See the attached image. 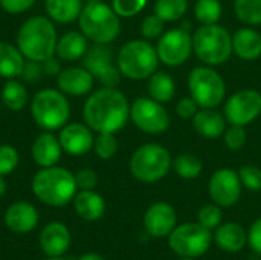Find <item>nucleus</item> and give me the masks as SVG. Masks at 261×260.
Here are the masks:
<instances>
[{
    "mask_svg": "<svg viewBox=\"0 0 261 260\" xmlns=\"http://www.w3.org/2000/svg\"><path fill=\"white\" fill-rule=\"evenodd\" d=\"M83 118L96 133H116L130 120V103L119 89L104 86L86 100Z\"/></svg>",
    "mask_w": 261,
    "mask_h": 260,
    "instance_id": "nucleus-1",
    "label": "nucleus"
},
{
    "mask_svg": "<svg viewBox=\"0 0 261 260\" xmlns=\"http://www.w3.org/2000/svg\"><path fill=\"white\" fill-rule=\"evenodd\" d=\"M15 41V46L26 60L43 63L55 55L58 35L55 25L49 17L34 15L20 26Z\"/></svg>",
    "mask_w": 261,
    "mask_h": 260,
    "instance_id": "nucleus-2",
    "label": "nucleus"
},
{
    "mask_svg": "<svg viewBox=\"0 0 261 260\" xmlns=\"http://www.w3.org/2000/svg\"><path fill=\"white\" fill-rule=\"evenodd\" d=\"M76 190L75 175L58 166L43 167L32 179V193L50 207H64L75 198Z\"/></svg>",
    "mask_w": 261,
    "mask_h": 260,
    "instance_id": "nucleus-3",
    "label": "nucleus"
},
{
    "mask_svg": "<svg viewBox=\"0 0 261 260\" xmlns=\"http://www.w3.org/2000/svg\"><path fill=\"white\" fill-rule=\"evenodd\" d=\"M119 18L121 17L115 12V9L102 0L89 2L83 6L78 17V25L87 40L98 44H110L121 32Z\"/></svg>",
    "mask_w": 261,
    "mask_h": 260,
    "instance_id": "nucleus-4",
    "label": "nucleus"
},
{
    "mask_svg": "<svg viewBox=\"0 0 261 260\" xmlns=\"http://www.w3.org/2000/svg\"><path fill=\"white\" fill-rule=\"evenodd\" d=\"M158 64L159 57L156 46L145 38L127 41L116 57V66L121 75L133 81L148 80V77L158 70Z\"/></svg>",
    "mask_w": 261,
    "mask_h": 260,
    "instance_id": "nucleus-5",
    "label": "nucleus"
},
{
    "mask_svg": "<svg viewBox=\"0 0 261 260\" xmlns=\"http://www.w3.org/2000/svg\"><path fill=\"white\" fill-rule=\"evenodd\" d=\"M31 115L43 130H60L69 123L70 103L60 89H41L31 98Z\"/></svg>",
    "mask_w": 261,
    "mask_h": 260,
    "instance_id": "nucleus-6",
    "label": "nucleus"
},
{
    "mask_svg": "<svg viewBox=\"0 0 261 260\" xmlns=\"http://www.w3.org/2000/svg\"><path fill=\"white\" fill-rule=\"evenodd\" d=\"M193 52L206 66H220L232 54V35L217 23L202 25L193 34Z\"/></svg>",
    "mask_w": 261,
    "mask_h": 260,
    "instance_id": "nucleus-7",
    "label": "nucleus"
},
{
    "mask_svg": "<svg viewBox=\"0 0 261 260\" xmlns=\"http://www.w3.org/2000/svg\"><path fill=\"white\" fill-rule=\"evenodd\" d=\"M171 164V155L164 146L148 143L138 147L132 155L130 172L138 181L153 184L168 175Z\"/></svg>",
    "mask_w": 261,
    "mask_h": 260,
    "instance_id": "nucleus-8",
    "label": "nucleus"
},
{
    "mask_svg": "<svg viewBox=\"0 0 261 260\" xmlns=\"http://www.w3.org/2000/svg\"><path fill=\"white\" fill-rule=\"evenodd\" d=\"M188 89L191 98L202 109H216L226 95V84L222 75L213 66H197L188 77Z\"/></svg>",
    "mask_w": 261,
    "mask_h": 260,
    "instance_id": "nucleus-9",
    "label": "nucleus"
},
{
    "mask_svg": "<svg viewBox=\"0 0 261 260\" xmlns=\"http://www.w3.org/2000/svg\"><path fill=\"white\" fill-rule=\"evenodd\" d=\"M213 244L211 230L199 222H188L176 227L170 233L168 245L180 257L196 259L203 256Z\"/></svg>",
    "mask_w": 261,
    "mask_h": 260,
    "instance_id": "nucleus-10",
    "label": "nucleus"
},
{
    "mask_svg": "<svg viewBox=\"0 0 261 260\" xmlns=\"http://www.w3.org/2000/svg\"><path fill=\"white\" fill-rule=\"evenodd\" d=\"M132 123L144 133L161 135L170 127V115L162 103L151 97H139L130 106Z\"/></svg>",
    "mask_w": 261,
    "mask_h": 260,
    "instance_id": "nucleus-11",
    "label": "nucleus"
},
{
    "mask_svg": "<svg viewBox=\"0 0 261 260\" xmlns=\"http://www.w3.org/2000/svg\"><path fill=\"white\" fill-rule=\"evenodd\" d=\"M159 61L168 67L182 66L193 52V35L185 28H174L164 32L156 44Z\"/></svg>",
    "mask_w": 261,
    "mask_h": 260,
    "instance_id": "nucleus-12",
    "label": "nucleus"
},
{
    "mask_svg": "<svg viewBox=\"0 0 261 260\" xmlns=\"http://www.w3.org/2000/svg\"><path fill=\"white\" fill-rule=\"evenodd\" d=\"M261 115V92L242 89L232 93L225 103V118L232 126L246 127Z\"/></svg>",
    "mask_w": 261,
    "mask_h": 260,
    "instance_id": "nucleus-13",
    "label": "nucleus"
},
{
    "mask_svg": "<svg viewBox=\"0 0 261 260\" xmlns=\"http://www.w3.org/2000/svg\"><path fill=\"white\" fill-rule=\"evenodd\" d=\"M84 58V67L106 87H116L121 80V72L113 63V49L109 44L95 43L87 49Z\"/></svg>",
    "mask_w": 261,
    "mask_h": 260,
    "instance_id": "nucleus-14",
    "label": "nucleus"
},
{
    "mask_svg": "<svg viewBox=\"0 0 261 260\" xmlns=\"http://www.w3.org/2000/svg\"><path fill=\"white\" fill-rule=\"evenodd\" d=\"M242 181L236 170L219 169L213 173L208 182V193L214 204L220 207H232L242 195Z\"/></svg>",
    "mask_w": 261,
    "mask_h": 260,
    "instance_id": "nucleus-15",
    "label": "nucleus"
},
{
    "mask_svg": "<svg viewBox=\"0 0 261 260\" xmlns=\"http://www.w3.org/2000/svg\"><path fill=\"white\" fill-rule=\"evenodd\" d=\"M58 139L63 152L72 156H83L93 149L95 135L86 123H67L60 129Z\"/></svg>",
    "mask_w": 261,
    "mask_h": 260,
    "instance_id": "nucleus-16",
    "label": "nucleus"
},
{
    "mask_svg": "<svg viewBox=\"0 0 261 260\" xmlns=\"http://www.w3.org/2000/svg\"><path fill=\"white\" fill-rule=\"evenodd\" d=\"M95 77L84 66H70L61 69L57 75V87L70 97H83L93 90Z\"/></svg>",
    "mask_w": 261,
    "mask_h": 260,
    "instance_id": "nucleus-17",
    "label": "nucleus"
},
{
    "mask_svg": "<svg viewBox=\"0 0 261 260\" xmlns=\"http://www.w3.org/2000/svg\"><path fill=\"white\" fill-rule=\"evenodd\" d=\"M176 210L167 202H156L148 207L144 216V227L153 238H165L176 228Z\"/></svg>",
    "mask_w": 261,
    "mask_h": 260,
    "instance_id": "nucleus-18",
    "label": "nucleus"
},
{
    "mask_svg": "<svg viewBox=\"0 0 261 260\" xmlns=\"http://www.w3.org/2000/svg\"><path fill=\"white\" fill-rule=\"evenodd\" d=\"M70 242V231L61 222H50L40 233V247L47 257L63 256L64 253H67Z\"/></svg>",
    "mask_w": 261,
    "mask_h": 260,
    "instance_id": "nucleus-19",
    "label": "nucleus"
},
{
    "mask_svg": "<svg viewBox=\"0 0 261 260\" xmlns=\"http://www.w3.org/2000/svg\"><path fill=\"white\" fill-rule=\"evenodd\" d=\"M38 224V210L29 202H14L5 211V225L14 233H29Z\"/></svg>",
    "mask_w": 261,
    "mask_h": 260,
    "instance_id": "nucleus-20",
    "label": "nucleus"
},
{
    "mask_svg": "<svg viewBox=\"0 0 261 260\" xmlns=\"http://www.w3.org/2000/svg\"><path fill=\"white\" fill-rule=\"evenodd\" d=\"M63 155V149L58 136L52 132H46L38 135L31 147V156L38 167H52L57 166Z\"/></svg>",
    "mask_w": 261,
    "mask_h": 260,
    "instance_id": "nucleus-21",
    "label": "nucleus"
},
{
    "mask_svg": "<svg viewBox=\"0 0 261 260\" xmlns=\"http://www.w3.org/2000/svg\"><path fill=\"white\" fill-rule=\"evenodd\" d=\"M226 123L228 121L225 115L214 109H202L193 116L194 130L206 139H217L223 136L226 130Z\"/></svg>",
    "mask_w": 261,
    "mask_h": 260,
    "instance_id": "nucleus-22",
    "label": "nucleus"
},
{
    "mask_svg": "<svg viewBox=\"0 0 261 260\" xmlns=\"http://www.w3.org/2000/svg\"><path fill=\"white\" fill-rule=\"evenodd\" d=\"M232 52L246 61L261 57V34L254 28H240L232 34Z\"/></svg>",
    "mask_w": 261,
    "mask_h": 260,
    "instance_id": "nucleus-23",
    "label": "nucleus"
},
{
    "mask_svg": "<svg viewBox=\"0 0 261 260\" xmlns=\"http://www.w3.org/2000/svg\"><path fill=\"white\" fill-rule=\"evenodd\" d=\"M89 49V40L81 31H69L57 41L55 55L66 63L76 61L86 55Z\"/></svg>",
    "mask_w": 261,
    "mask_h": 260,
    "instance_id": "nucleus-24",
    "label": "nucleus"
},
{
    "mask_svg": "<svg viewBox=\"0 0 261 260\" xmlns=\"http://www.w3.org/2000/svg\"><path fill=\"white\" fill-rule=\"evenodd\" d=\"M73 208L81 219L93 222L104 216L106 201L93 190H80L73 198Z\"/></svg>",
    "mask_w": 261,
    "mask_h": 260,
    "instance_id": "nucleus-25",
    "label": "nucleus"
},
{
    "mask_svg": "<svg viewBox=\"0 0 261 260\" xmlns=\"http://www.w3.org/2000/svg\"><path fill=\"white\" fill-rule=\"evenodd\" d=\"M214 241L219 245V248L228 253H237L243 250L245 245L248 244V233L240 224L226 222V224H220L216 228Z\"/></svg>",
    "mask_w": 261,
    "mask_h": 260,
    "instance_id": "nucleus-26",
    "label": "nucleus"
},
{
    "mask_svg": "<svg viewBox=\"0 0 261 260\" xmlns=\"http://www.w3.org/2000/svg\"><path fill=\"white\" fill-rule=\"evenodd\" d=\"M83 0H44L47 17L57 23H72L83 11Z\"/></svg>",
    "mask_w": 261,
    "mask_h": 260,
    "instance_id": "nucleus-27",
    "label": "nucleus"
},
{
    "mask_svg": "<svg viewBox=\"0 0 261 260\" xmlns=\"http://www.w3.org/2000/svg\"><path fill=\"white\" fill-rule=\"evenodd\" d=\"M26 58L20 49L11 43L0 41V77L11 80L21 75Z\"/></svg>",
    "mask_w": 261,
    "mask_h": 260,
    "instance_id": "nucleus-28",
    "label": "nucleus"
},
{
    "mask_svg": "<svg viewBox=\"0 0 261 260\" xmlns=\"http://www.w3.org/2000/svg\"><path fill=\"white\" fill-rule=\"evenodd\" d=\"M147 90H148V97L164 104L174 98L176 83L170 74L164 70H156L153 75L148 77Z\"/></svg>",
    "mask_w": 261,
    "mask_h": 260,
    "instance_id": "nucleus-29",
    "label": "nucleus"
},
{
    "mask_svg": "<svg viewBox=\"0 0 261 260\" xmlns=\"http://www.w3.org/2000/svg\"><path fill=\"white\" fill-rule=\"evenodd\" d=\"M2 101L9 110L20 112L21 109H24V106L29 101L28 90L18 80H15V78L6 80V83L2 89Z\"/></svg>",
    "mask_w": 261,
    "mask_h": 260,
    "instance_id": "nucleus-30",
    "label": "nucleus"
},
{
    "mask_svg": "<svg viewBox=\"0 0 261 260\" xmlns=\"http://www.w3.org/2000/svg\"><path fill=\"white\" fill-rule=\"evenodd\" d=\"M171 167L174 169V172L184 178V179H194L202 173L203 164L200 161V158H197L193 153H182L179 156H176V159H173Z\"/></svg>",
    "mask_w": 261,
    "mask_h": 260,
    "instance_id": "nucleus-31",
    "label": "nucleus"
},
{
    "mask_svg": "<svg viewBox=\"0 0 261 260\" xmlns=\"http://www.w3.org/2000/svg\"><path fill=\"white\" fill-rule=\"evenodd\" d=\"M188 11V0H156L154 14L165 23L182 18Z\"/></svg>",
    "mask_w": 261,
    "mask_h": 260,
    "instance_id": "nucleus-32",
    "label": "nucleus"
},
{
    "mask_svg": "<svg viewBox=\"0 0 261 260\" xmlns=\"http://www.w3.org/2000/svg\"><path fill=\"white\" fill-rule=\"evenodd\" d=\"M222 3L220 0H197L194 5L196 20L202 25H214L222 18Z\"/></svg>",
    "mask_w": 261,
    "mask_h": 260,
    "instance_id": "nucleus-33",
    "label": "nucleus"
},
{
    "mask_svg": "<svg viewBox=\"0 0 261 260\" xmlns=\"http://www.w3.org/2000/svg\"><path fill=\"white\" fill-rule=\"evenodd\" d=\"M234 11L240 21L246 25H261V0H236Z\"/></svg>",
    "mask_w": 261,
    "mask_h": 260,
    "instance_id": "nucleus-34",
    "label": "nucleus"
},
{
    "mask_svg": "<svg viewBox=\"0 0 261 260\" xmlns=\"http://www.w3.org/2000/svg\"><path fill=\"white\" fill-rule=\"evenodd\" d=\"M93 150L101 159H112L118 152V139L115 133H98L95 136Z\"/></svg>",
    "mask_w": 261,
    "mask_h": 260,
    "instance_id": "nucleus-35",
    "label": "nucleus"
},
{
    "mask_svg": "<svg viewBox=\"0 0 261 260\" xmlns=\"http://www.w3.org/2000/svg\"><path fill=\"white\" fill-rule=\"evenodd\" d=\"M222 207L217 204H206L197 213V222L208 230H214L222 224Z\"/></svg>",
    "mask_w": 261,
    "mask_h": 260,
    "instance_id": "nucleus-36",
    "label": "nucleus"
},
{
    "mask_svg": "<svg viewBox=\"0 0 261 260\" xmlns=\"http://www.w3.org/2000/svg\"><path fill=\"white\" fill-rule=\"evenodd\" d=\"M164 28H165V21L159 15L150 14V15L144 17V20L141 21V35L145 40L151 41V40L159 38L165 32Z\"/></svg>",
    "mask_w": 261,
    "mask_h": 260,
    "instance_id": "nucleus-37",
    "label": "nucleus"
},
{
    "mask_svg": "<svg viewBox=\"0 0 261 260\" xmlns=\"http://www.w3.org/2000/svg\"><path fill=\"white\" fill-rule=\"evenodd\" d=\"M18 161H20V156L14 146H9V144L0 146V175L2 176L11 175L17 169Z\"/></svg>",
    "mask_w": 261,
    "mask_h": 260,
    "instance_id": "nucleus-38",
    "label": "nucleus"
},
{
    "mask_svg": "<svg viewBox=\"0 0 261 260\" xmlns=\"http://www.w3.org/2000/svg\"><path fill=\"white\" fill-rule=\"evenodd\" d=\"M239 176L242 181V185L246 187L248 190L252 192H260L261 190V169L257 166L248 164L243 166L239 170Z\"/></svg>",
    "mask_w": 261,
    "mask_h": 260,
    "instance_id": "nucleus-39",
    "label": "nucleus"
},
{
    "mask_svg": "<svg viewBox=\"0 0 261 260\" xmlns=\"http://www.w3.org/2000/svg\"><path fill=\"white\" fill-rule=\"evenodd\" d=\"M147 5V0H112V8L119 17L128 18L138 15Z\"/></svg>",
    "mask_w": 261,
    "mask_h": 260,
    "instance_id": "nucleus-40",
    "label": "nucleus"
},
{
    "mask_svg": "<svg viewBox=\"0 0 261 260\" xmlns=\"http://www.w3.org/2000/svg\"><path fill=\"white\" fill-rule=\"evenodd\" d=\"M223 139H225V144H226V147H228L229 150H234V152H236V150H240V149L245 147L246 139H248L246 130H245L243 126H232V124H231V126L225 130Z\"/></svg>",
    "mask_w": 261,
    "mask_h": 260,
    "instance_id": "nucleus-41",
    "label": "nucleus"
},
{
    "mask_svg": "<svg viewBox=\"0 0 261 260\" xmlns=\"http://www.w3.org/2000/svg\"><path fill=\"white\" fill-rule=\"evenodd\" d=\"M75 182L78 190H95L98 185V175L92 169H83L75 175Z\"/></svg>",
    "mask_w": 261,
    "mask_h": 260,
    "instance_id": "nucleus-42",
    "label": "nucleus"
},
{
    "mask_svg": "<svg viewBox=\"0 0 261 260\" xmlns=\"http://www.w3.org/2000/svg\"><path fill=\"white\" fill-rule=\"evenodd\" d=\"M197 112H199V104L191 97H185L179 100V103L176 104V113L184 120L193 118Z\"/></svg>",
    "mask_w": 261,
    "mask_h": 260,
    "instance_id": "nucleus-43",
    "label": "nucleus"
},
{
    "mask_svg": "<svg viewBox=\"0 0 261 260\" xmlns=\"http://www.w3.org/2000/svg\"><path fill=\"white\" fill-rule=\"evenodd\" d=\"M35 0H0V6L8 14H21L34 6Z\"/></svg>",
    "mask_w": 261,
    "mask_h": 260,
    "instance_id": "nucleus-44",
    "label": "nucleus"
},
{
    "mask_svg": "<svg viewBox=\"0 0 261 260\" xmlns=\"http://www.w3.org/2000/svg\"><path fill=\"white\" fill-rule=\"evenodd\" d=\"M44 74L43 70V64L40 61H32V60H26L23 72L20 77H23L28 81H37L41 78V75Z\"/></svg>",
    "mask_w": 261,
    "mask_h": 260,
    "instance_id": "nucleus-45",
    "label": "nucleus"
},
{
    "mask_svg": "<svg viewBox=\"0 0 261 260\" xmlns=\"http://www.w3.org/2000/svg\"><path fill=\"white\" fill-rule=\"evenodd\" d=\"M248 242L255 253L261 254V218L252 224V227L248 233Z\"/></svg>",
    "mask_w": 261,
    "mask_h": 260,
    "instance_id": "nucleus-46",
    "label": "nucleus"
},
{
    "mask_svg": "<svg viewBox=\"0 0 261 260\" xmlns=\"http://www.w3.org/2000/svg\"><path fill=\"white\" fill-rule=\"evenodd\" d=\"M61 60L57 57V55H54V57H50V58H47V60H44L41 64H43V70H44V74H47V75H58L60 72H61V63H60Z\"/></svg>",
    "mask_w": 261,
    "mask_h": 260,
    "instance_id": "nucleus-47",
    "label": "nucleus"
},
{
    "mask_svg": "<svg viewBox=\"0 0 261 260\" xmlns=\"http://www.w3.org/2000/svg\"><path fill=\"white\" fill-rule=\"evenodd\" d=\"M78 260H106L102 256H99L98 253H86L83 254Z\"/></svg>",
    "mask_w": 261,
    "mask_h": 260,
    "instance_id": "nucleus-48",
    "label": "nucleus"
},
{
    "mask_svg": "<svg viewBox=\"0 0 261 260\" xmlns=\"http://www.w3.org/2000/svg\"><path fill=\"white\" fill-rule=\"evenodd\" d=\"M6 193V181H5V176L0 175V198Z\"/></svg>",
    "mask_w": 261,
    "mask_h": 260,
    "instance_id": "nucleus-49",
    "label": "nucleus"
},
{
    "mask_svg": "<svg viewBox=\"0 0 261 260\" xmlns=\"http://www.w3.org/2000/svg\"><path fill=\"white\" fill-rule=\"evenodd\" d=\"M46 260H67V259H64V257H61V256H60V257H47Z\"/></svg>",
    "mask_w": 261,
    "mask_h": 260,
    "instance_id": "nucleus-50",
    "label": "nucleus"
},
{
    "mask_svg": "<svg viewBox=\"0 0 261 260\" xmlns=\"http://www.w3.org/2000/svg\"><path fill=\"white\" fill-rule=\"evenodd\" d=\"M89 2H101V0H86V3H89Z\"/></svg>",
    "mask_w": 261,
    "mask_h": 260,
    "instance_id": "nucleus-51",
    "label": "nucleus"
},
{
    "mask_svg": "<svg viewBox=\"0 0 261 260\" xmlns=\"http://www.w3.org/2000/svg\"><path fill=\"white\" fill-rule=\"evenodd\" d=\"M180 260H194V259H190V257H182Z\"/></svg>",
    "mask_w": 261,
    "mask_h": 260,
    "instance_id": "nucleus-52",
    "label": "nucleus"
}]
</instances>
